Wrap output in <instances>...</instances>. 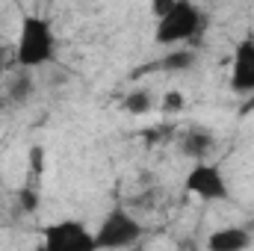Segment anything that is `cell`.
<instances>
[{"instance_id": "cell-15", "label": "cell", "mask_w": 254, "mask_h": 251, "mask_svg": "<svg viewBox=\"0 0 254 251\" xmlns=\"http://www.w3.org/2000/svg\"><path fill=\"white\" fill-rule=\"evenodd\" d=\"M30 166L36 169V175L45 169V166H42V148H39V145H36V148H30Z\"/></svg>"}, {"instance_id": "cell-6", "label": "cell", "mask_w": 254, "mask_h": 251, "mask_svg": "<svg viewBox=\"0 0 254 251\" xmlns=\"http://www.w3.org/2000/svg\"><path fill=\"white\" fill-rule=\"evenodd\" d=\"M231 89L237 95H254V39H246L234 51L231 65Z\"/></svg>"}, {"instance_id": "cell-13", "label": "cell", "mask_w": 254, "mask_h": 251, "mask_svg": "<svg viewBox=\"0 0 254 251\" xmlns=\"http://www.w3.org/2000/svg\"><path fill=\"white\" fill-rule=\"evenodd\" d=\"M184 95L181 92H166V98H163V113L166 116H172V113H181L184 110Z\"/></svg>"}, {"instance_id": "cell-18", "label": "cell", "mask_w": 254, "mask_h": 251, "mask_svg": "<svg viewBox=\"0 0 254 251\" xmlns=\"http://www.w3.org/2000/svg\"><path fill=\"white\" fill-rule=\"evenodd\" d=\"M6 104V86H0V107Z\"/></svg>"}, {"instance_id": "cell-11", "label": "cell", "mask_w": 254, "mask_h": 251, "mask_svg": "<svg viewBox=\"0 0 254 251\" xmlns=\"http://www.w3.org/2000/svg\"><path fill=\"white\" fill-rule=\"evenodd\" d=\"M122 107H125L127 113H133V116H145V113H151V107H154L151 92H148V89H133V92H127V98L122 101Z\"/></svg>"}, {"instance_id": "cell-12", "label": "cell", "mask_w": 254, "mask_h": 251, "mask_svg": "<svg viewBox=\"0 0 254 251\" xmlns=\"http://www.w3.org/2000/svg\"><path fill=\"white\" fill-rule=\"evenodd\" d=\"M18 204H21L24 213H36V210H39V189L24 187L21 192H18Z\"/></svg>"}, {"instance_id": "cell-17", "label": "cell", "mask_w": 254, "mask_h": 251, "mask_svg": "<svg viewBox=\"0 0 254 251\" xmlns=\"http://www.w3.org/2000/svg\"><path fill=\"white\" fill-rule=\"evenodd\" d=\"M240 113H243V116H246V113H254V95L249 98V101H246V107H243Z\"/></svg>"}, {"instance_id": "cell-1", "label": "cell", "mask_w": 254, "mask_h": 251, "mask_svg": "<svg viewBox=\"0 0 254 251\" xmlns=\"http://www.w3.org/2000/svg\"><path fill=\"white\" fill-rule=\"evenodd\" d=\"M54 54H57V39H54L51 21L42 18V15H24L21 36H18V51H15L18 68H24V71L39 68V65L51 63Z\"/></svg>"}, {"instance_id": "cell-9", "label": "cell", "mask_w": 254, "mask_h": 251, "mask_svg": "<svg viewBox=\"0 0 254 251\" xmlns=\"http://www.w3.org/2000/svg\"><path fill=\"white\" fill-rule=\"evenodd\" d=\"M33 74L18 68L15 74H9V83H6V101L9 104H27L30 95H33Z\"/></svg>"}, {"instance_id": "cell-3", "label": "cell", "mask_w": 254, "mask_h": 251, "mask_svg": "<svg viewBox=\"0 0 254 251\" xmlns=\"http://www.w3.org/2000/svg\"><path fill=\"white\" fill-rule=\"evenodd\" d=\"M142 237V225L122 207H116L95 231V249L98 251H116L127 249Z\"/></svg>"}, {"instance_id": "cell-7", "label": "cell", "mask_w": 254, "mask_h": 251, "mask_svg": "<svg viewBox=\"0 0 254 251\" xmlns=\"http://www.w3.org/2000/svg\"><path fill=\"white\" fill-rule=\"evenodd\" d=\"M252 246V237L246 228H219L207 237L210 251H246Z\"/></svg>"}, {"instance_id": "cell-16", "label": "cell", "mask_w": 254, "mask_h": 251, "mask_svg": "<svg viewBox=\"0 0 254 251\" xmlns=\"http://www.w3.org/2000/svg\"><path fill=\"white\" fill-rule=\"evenodd\" d=\"M6 71V48H3V42H0V74Z\"/></svg>"}, {"instance_id": "cell-19", "label": "cell", "mask_w": 254, "mask_h": 251, "mask_svg": "<svg viewBox=\"0 0 254 251\" xmlns=\"http://www.w3.org/2000/svg\"><path fill=\"white\" fill-rule=\"evenodd\" d=\"M36 251H45V249H42V246H39V249H36Z\"/></svg>"}, {"instance_id": "cell-5", "label": "cell", "mask_w": 254, "mask_h": 251, "mask_svg": "<svg viewBox=\"0 0 254 251\" xmlns=\"http://www.w3.org/2000/svg\"><path fill=\"white\" fill-rule=\"evenodd\" d=\"M184 187L190 195H198L201 201H225L231 195L222 169L213 163H195L184 178Z\"/></svg>"}, {"instance_id": "cell-2", "label": "cell", "mask_w": 254, "mask_h": 251, "mask_svg": "<svg viewBox=\"0 0 254 251\" xmlns=\"http://www.w3.org/2000/svg\"><path fill=\"white\" fill-rule=\"evenodd\" d=\"M207 27V15L187 0H175V9L157 21L154 39L157 45H181V42H195L201 30Z\"/></svg>"}, {"instance_id": "cell-14", "label": "cell", "mask_w": 254, "mask_h": 251, "mask_svg": "<svg viewBox=\"0 0 254 251\" xmlns=\"http://www.w3.org/2000/svg\"><path fill=\"white\" fill-rule=\"evenodd\" d=\"M172 9H175V0H154V3H151V12H154V18H157V21H160V18H166Z\"/></svg>"}, {"instance_id": "cell-8", "label": "cell", "mask_w": 254, "mask_h": 251, "mask_svg": "<svg viewBox=\"0 0 254 251\" xmlns=\"http://www.w3.org/2000/svg\"><path fill=\"white\" fill-rule=\"evenodd\" d=\"M213 145H216V139H213V133H207V130H201V127H190L184 136H181V151L195 160V163H204V157L213 151Z\"/></svg>"}, {"instance_id": "cell-10", "label": "cell", "mask_w": 254, "mask_h": 251, "mask_svg": "<svg viewBox=\"0 0 254 251\" xmlns=\"http://www.w3.org/2000/svg\"><path fill=\"white\" fill-rule=\"evenodd\" d=\"M195 63H198V54H195V51H190V48H172L166 57L157 60V71H169V74H175V71H190Z\"/></svg>"}, {"instance_id": "cell-4", "label": "cell", "mask_w": 254, "mask_h": 251, "mask_svg": "<svg viewBox=\"0 0 254 251\" xmlns=\"http://www.w3.org/2000/svg\"><path fill=\"white\" fill-rule=\"evenodd\" d=\"M45 251H98L95 249V234L77 222V219H63V222H54L42 231Z\"/></svg>"}]
</instances>
